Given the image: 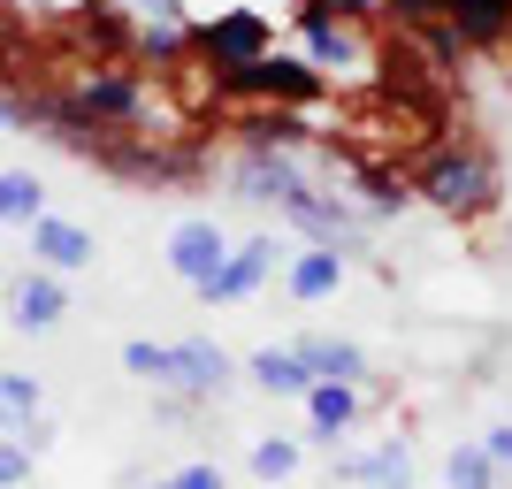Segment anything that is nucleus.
Segmentation results:
<instances>
[{"mask_svg": "<svg viewBox=\"0 0 512 489\" xmlns=\"http://www.w3.org/2000/svg\"><path fill=\"white\" fill-rule=\"evenodd\" d=\"M413 169V192H421V207L451 214V222H482V214L505 207V169H497V153L482 146V138H428L421 153L406 161Z\"/></svg>", "mask_w": 512, "mask_h": 489, "instance_id": "f257e3e1", "label": "nucleus"}, {"mask_svg": "<svg viewBox=\"0 0 512 489\" xmlns=\"http://www.w3.org/2000/svg\"><path fill=\"white\" fill-rule=\"evenodd\" d=\"M123 367L138 375V383L169 390V398H222V390L245 375V360H230L214 337H176V344L130 337V344H123Z\"/></svg>", "mask_w": 512, "mask_h": 489, "instance_id": "f03ea898", "label": "nucleus"}, {"mask_svg": "<svg viewBox=\"0 0 512 489\" xmlns=\"http://www.w3.org/2000/svg\"><path fill=\"white\" fill-rule=\"evenodd\" d=\"M199 77L222 107H321L329 100V69H314L306 54H260L245 69H199Z\"/></svg>", "mask_w": 512, "mask_h": 489, "instance_id": "7ed1b4c3", "label": "nucleus"}, {"mask_svg": "<svg viewBox=\"0 0 512 489\" xmlns=\"http://www.w3.org/2000/svg\"><path fill=\"white\" fill-rule=\"evenodd\" d=\"M62 92L85 107L107 138H115V130H146L153 123V85H146V69H138V62H92V69H77Z\"/></svg>", "mask_w": 512, "mask_h": 489, "instance_id": "20e7f679", "label": "nucleus"}, {"mask_svg": "<svg viewBox=\"0 0 512 489\" xmlns=\"http://www.w3.org/2000/svg\"><path fill=\"white\" fill-rule=\"evenodd\" d=\"M230 192L245 207H276L291 214L314 192V153H268V146H237L230 153Z\"/></svg>", "mask_w": 512, "mask_h": 489, "instance_id": "39448f33", "label": "nucleus"}, {"mask_svg": "<svg viewBox=\"0 0 512 489\" xmlns=\"http://www.w3.org/2000/svg\"><path fill=\"white\" fill-rule=\"evenodd\" d=\"M283 16H291V31H299V54H306L314 69H367V62H375V46L360 39L367 23H352L337 0H291Z\"/></svg>", "mask_w": 512, "mask_h": 489, "instance_id": "423d86ee", "label": "nucleus"}, {"mask_svg": "<svg viewBox=\"0 0 512 489\" xmlns=\"http://www.w3.org/2000/svg\"><path fill=\"white\" fill-rule=\"evenodd\" d=\"M260 54H276V23L260 8H222V16L192 23V69H245Z\"/></svg>", "mask_w": 512, "mask_h": 489, "instance_id": "0eeeda50", "label": "nucleus"}, {"mask_svg": "<svg viewBox=\"0 0 512 489\" xmlns=\"http://www.w3.org/2000/svg\"><path fill=\"white\" fill-rule=\"evenodd\" d=\"M329 153H337V138H329ZM337 184H352L375 222H398V214L421 199L413 192V169L406 161H383V153H337Z\"/></svg>", "mask_w": 512, "mask_h": 489, "instance_id": "6e6552de", "label": "nucleus"}, {"mask_svg": "<svg viewBox=\"0 0 512 489\" xmlns=\"http://www.w3.org/2000/svg\"><path fill=\"white\" fill-rule=\"evenodd\" d=\"M230 138L237 146H268V153H314L321 123H314V107H230Z\"/></svg>", "mask_w": 512, "mask_h": 489, "instance_id": "1a4fd4ad", "label": "nucleus"}, {"mask_svg": "<svg viewBox=\"0 0 512 489\" xmlns=\"http://www.w3.org/2000/svg\"><path fill=\"white\" fill-rule=\"evenodd\" d=\"M299 405H306V436H299V444L337 451L344 436H352V421L367 413V383H314Z\"/></svg>", "mask_w": 512, "mask_h": 489, "instance_id": "9d476101", "label": "nucleus"}, {"mask_svg": "<svg viewBox=\"0 0 512 489\" xmlns=\"http://www.w3.org/2000/svg\"><path fill=\"white\" fill-rule=\"evenodd\" d=\"M283 268V253H276V237H245V245H230V260H222V276L207 283V306H245V298L260 291V283Z\"/></svg>", "mask_w": 512, "mask_h": 489, "instance_id": "9b49d317", "label": "nucleus"}, {"mask_svg": "<svg viewBox=\"0 0 512 489\" xmlns=\"http://www.w3.org/2000/svg\"><path fill=\"white\" fill-rule=\"evenodd\" d=\"M62 314H69V283L54 276V268H39V260H31V268L8 283V321H16L23 337H46Z\"/></svg>", "mask_w": 512, "mask_h": 489, "instance_id": "f8f14e48", "label": "nucleus"}, {"mask_svg": "<svg viewBox=\"0 0 512 489\" xmlns=\"http://www.w3.org/2000/svg\"><path fill=\"white\" fill-rule=\"evenodd\" d=\"M222 260H230V237H222V222L192 214V222H176V230H169V268L192 283V291H207V283L222 276Z\"/></svg>", "mask_w": 512, "mask_h": 489, "instance_id": "ddd939ff", "label": "nucleus"}, {"mask_svg": "<svg viewBox=\"0 0 512 489\" xmlns=\"http://www.w3.org/2000/svg\"><path fill=\"white\" fill-rule=\"evenodd\" d=\"M337 482L344 489H413V444L383 436L375 451H337Z\"/></svg>", "mask_w": 512, "mask_h": 489, "instance_id": "4468645a", "label": "nucleus"}, {"mask_svg": "<svg viewBox=\"0 0 512 489\" xmlns=\"http://www.w3.org/2000/svg\"><path fill=\"white\" fill-rule=\"evenodd\" d=\"M23 237H31V260L54 268V276H77V268H92V253H100L92 230H85V222H69V214H39Z\"/></svg>", "mask_w": 512, "mask_h": 489, "instance_id": "2eb2a0df", "label": "nucleus"}, {"mask_svg": "<svg viewBox=\"0 0 512 489\" xmlns=\"http://www.w3.org/2000/svg\"><path fill=\"white\" fill-rule=\"evenodd\" d=\"M130 62L138 69H192V16H138V39H130Z\"/></svg>", "mask_w": 512, "mask_h": 489, "instance_id": "dca6fc26", "label": "nucleus"}, {"mask_svg": "<svg viewBox=\"0 0 512 489\" xmlns=\"http://www.w3.org/2000/svg\"><path fill=\"white\" fill-rule=\"evenodd\" d=\"M245 383H260L268 398H306L314 367L299 360V344H260V352H245Z\"/></svg>", "mask_w": 512, "mask_h": 489, "instance_id": "f3484780", "label": "nucleus"}, {"mask_svg": "<svg viewBox=\"0 0 512 489\" xmlns=\"http://www.w3.org/2000/svg\"><path fill=\"white\" fill-rule=\"evenodd\" d=\"M344 283V253H329V245H306V253L283 260V291L299 298V306H321V298H337Z\"/></svg>", "mask_w": 512, "mask_h": 489, "instance_id": "a211bd4d", "label": "nucleus"}, {"mask_svg": "<svg viewBox=\"0 0 512 489\" xmlns=\"http://www.w3.org/2000/svg\"><path fill=\"white\" fill-rule=\"evenodd\" d=\"M130 39H138V23H130L123 8H85V0H77V46H85L92 62H130Z\"/></svg>", "mask_w": 512, "mask_h": 489, "instance_id": "6ab92c4d", "label": "nucleus"}, {"mask_svg": "<svg viewBox=\"0 0 512 489\" xmlns=\"http://www.w3.org/2000/svg\"><path fill=\"white\" fill-rule=\"evenodd\" d=\"M299 360L314 367V383H367L375 390V367L352 337H299Z\"/></svg>", "mask_w": 512, "mask_h": 489, "instance_id": "aec40b11", "label": "nucleus"}, {"mask_svg": "<svg viewBox=\"0 0 512 489\" xmlns=\"http://www.w3.org/2000/svg\"><path fill=\"white\" fill-rule=\"evenodd\" d=\"M39 214H46V184L31 169H0V222H8V230H31Z\"/></svg>", "mask_w": 512, "mask_h": 489, "instance_id": "412c9836", "label": "nucleus"}, {"mask_svg": "<svg viewBox=\"0 0 512 489\" xmlns=\"http://www.w3.org/2000/svg\"><path fill=\"white\" fill-rule=\"evenodd\" d=\"M444 482H451V489H505V467H497V459H490L482 444H451Z\"/></svg>", "mask_w": 512, "mask_h": 489, "instance_id": "4be33fe9", "label": "nucleus"}, {"mask_svg": "<svg viewBox=\"0 0 512 489\" xmlns=\"http://www.w3.org/2000/svg\"><path fill=\"white\" fill-rule=\"evenodd\" d=\"M46 413V390H39V375H0V428L16 436V428H31Z\"/></svg>", "mask_w": 512, "mask_h": 489, "instance_id": "5701e85b", "label": "nucleus"}, {"mask_svg": "<svg viewBox=\"0 0 512 489\" xmlns=\"http://www.w3.org/2000/svg\"><path fill=\"white\" fill-rule=\"evenodd\" d=\"M299 459H306L299 436H260V444L245 451V467H253L260 482H291V474H299Z\"/></svg>", "mask_w": 512, "mask_h": 489, "instance_id": "b1692460", "label": "nucleus"}, {"mask_svg": "<svg viewBox=\"0 0 512 489\" xmlns=\"http://www.w3.org/2000/svg\"><path fill=\"white\" fill-rule=\"evenodd\" d=\"M31 459H39V451L0 428V489H23V482H31Z\"/></svg>", "mask_w": 512, "mask_h": 489, "instance_id": "393cba45", "label": "nucleus"}, {"mask_svg": "<svg viewBox=\"0 0 512 489\" xmlns=\"http://www.w3.org/2000/svg\"><path fill=\"white\" fill-rule=\"evenodd\" d=\"M146 489H222V467H214V459H192V467L161 474V482H146Z\"/></svg>", "mask_w": 512, "mask_h": 489, "instance_id": "a878e982", "label": "nucleus"}, {"mask_svg": "<svg viewBox=\"0 0 512 489\" xmlns=\"http://www.w3.org/2000/svg\"><path fill=\"white\" fill-rule=\"evenodd\" d=\"M482 451H490L497 467H505V474H512V421H497V428H490V436H482Z\"/></svg>", "mask_w": 512, "mask_h": 489, "instance_id": "bb28decb", "label": "nucleus"}, {"mask_svg": "<svg viewBox=\"0 0 512 489\" xmlns=\"http://www.w3.org/2000/svg\"><path fill=\"white\" fill-rule=\"evenodd\" d=\"M337 8H344L352 23H383V16H390V0H337Z\"/></svg>", "mask_w": 512, "mask_h": 489, "instance_id": "cd10ccee", "label": "nucleus"}, {"mask_svg": "<svg viewBox=\"0 0 512 489\" xmlns=\"http://www.w3.org/2000/svg\"><path fill=\"white\" fill-rule=\"evenodd\" d=\"M16 436H23V444H31V451H46V444H54V421H46V413H39V421H31V428H16Z\"/></svg>", "mask_w": 512, "mask_h": 489, "instance_id": "c85d7f7f", "label": "nucleus"}, {"mask_svg": "<svg viewBox=\"0 0 512 489\" xmlns=\"http://www.w3.org/2000/svg\"><path fill=\"white\" fill-rule=\"evenodd\" d=\"M85 8H123V0H85Z\"/></svg>", "mask_w": 512, "mask_h": 489, "instance_id": "c756f323", "label": "nucleus"}, {"mask_svg": "<svg viewBox=\"0 0 512 489\" xmlns=\"http://www.w3.org/2000/svg\"><path fill=\"white\" fill-rule=\"evenodd\" d=\"M505 69H512V39H505Z\"/></svg>", "mask_w": 512, "mask_h": 489, "instance_id": "7c9ffc66", "label": "nucleus"}]
</instances>
